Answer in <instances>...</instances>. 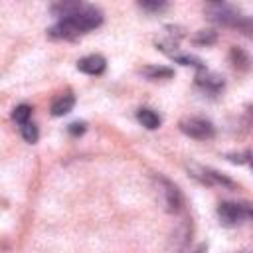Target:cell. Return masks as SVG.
<instances>
[{
    "label": "cell",
    "mask_w": 253,
    "mask_h": 253,
    "mask_svg": "<svg viewBox=\"0 0 253 253\" xmlns=\"http://www.w3.org/2000/svg\"><path fill=\"white\" fill-rule=\"evenodd\" d=\"M140 73H144L148 79H168L174 75V71L170 67H162V65H148V67H142Z\"/></svg>",
    "instance_id": "11"
},
{
    "label": "cell",
    "mask_w": 253,
    "mask_h": 253,
    "mask_svg": "<svg viewBox=\"0 0 253 253\" xmlns=\"http://www.w3.org/2000/svg\"><path fill=\"white\" fill-rule=\"evenodd\" d=\"M105 67H107V61L99 53L85 55V57H81L77 61V69L83 71V73H87V75H101L105 71Z\"/></svg>",
    "instance_id": "6"
},
{
    "label": "cell",
    "mask_w": 253,
    "mask_h": 253,
    "mask_svg": "<svg viewBox=\"0 0 253 253\" xmlns=\"http://www.w3.org/2000/svg\"><path fill=\"white\" fill-rule=\"evenodd\" d=\"M196 81H198L200 87H204L206 91H211V93H217V91L223 87V79H221L219 75L208 73V71H206V73H198Z\"/></svg>",
    "instance_id": "9"
},
{
    "label": "cell",
    "mask_w": 253,
    "mask_h": 253,
    "mask_svg": "<svg viewBox=\"0 0 253 253\" xmlns=\"http://www.w3.org/2000/svg\"><path fill=\"white\" fill-rule=\"evenodd\" d=\"M138 6L142 10H148V12H158V10H164L166 8V2H140Z\"/></svg>",
    "instance_id": "15"
},
{
    "label": "cell",
    "mask_w": 253,
    "mask_h": 253,
    "mask_svg": "<svg viewBox=\"0 0 253 253\" xmlns=\"http://www.w3.org/2000/svg\"><path fill=\"white\" fill-rule=\"evenodd\" d=\"M204 12L208 14V18L215 24H221V26H229L233 28L237 24V20L241 18V14L229 6V4H223V2H211V4H206Z\"/></svg>",
    "instance_id": "4"
},
{
    "label": "cell",
    "mask_w": 253,
    "mask_h": 253,
    "mask_svg": "<svg viewBox=\"0 0 253 253\" xmlns=\"http://www.w3.org/2000/svg\"><path fill=\"white\" fill-rule=\"evenodd\" d=\"M180 130L184 134H188L190 138L196 140H210L215 134V126L202 117H190V119H182L180 121Z\"/></svg>",
    "instance_id": "2"
},
{
    "label": "cell",
    "mask_w": 253,
    "mask_h": 253,
    "mask_svg": "<svg viewBox=\"0 0 253 253\" xmlns=\"http://www.w3.org/2000/svg\"><path fill=\"white\" fill-rule=\"evenodd\" d=\"M196 42L198 43H213L215 42V34L211 32V30H202V32H198V36H196Z\"/></svg>",
    "instance_id": "14"
},
{
    "label": "cell",
    "mask_w": 253,
    "mask_h": 253,
    "mask_svg": "<svg viewBox=\"0 0 253 253\" xmlns=\"http://www.w3.org/2000/svg\"><path fill=\"white\" fill-rule=\"evenodd\" d=\"M249 109H251V115H253V107H249Z\"/></svg>",
    "instance_id": "17"
},
{
    "label": "cell",
    "mask_w": 253,
    "mask_h": 253,
    "mask_svg": "<svg viewBox=\"0 0 253 253\" xmlns=\"http://www.w3.org/2000/svg\"><path fill=\"white\" fill-rule=\"evenodd\" d=\"M217 215L225 225L239 223L245 217H253V206L251 204H235V202H221L217 206Z\"/></svg>",
    "instance_id": "3"
},
{
    "label": "cell",
    "mask_w": 253,
    "mask_h": 253,
    "mask_svg": "<svg viewBox=\"0 0 253 253\" xmlns=\"http://www.w3.org/2000/svg\"><path fill=\"white\" fill-rule=\"evenodd\" d=\"M73 105H75L73 93H63V95H59V97L51 103V115H53V117H63V115H67V113L73 109Z\"/></svg>",
    "instance_id": "7"
},
{
    "label": "cell",
    "mask_w": 253,
    "mask_h": 253,
    "mask_svg": "<svg viewBox=\"0 0 253 253\" xmlns=\"http://www.w3.org/2000/svg\"><path fill=\"white\" fill-rule=\"evenodd\" d=\"M103 22V12L95 6H83L77 14L59 20L47 30V36L53 40H73Z\"/></svg>",
    "instance_id": "1"
},
{
    "label": "cell",
    "mask_w": 253,
    "mask_h": 253,
    "mask_svg": "<svg viewBox=\"0 0 253 253\" xmlns=\"http://www.w3.org/2000/svg\"><path fill=\"white\" fill-rule=\"evenodd\" d=\"M251 164H253V162H251Z\"/></svg>",
    "instance_id": "18"
},
{
    "label": "cell",
    "mask_w": 253,
    "mask_h": 253,
    "mask_svg": "<svg viewBox=\"0 0 253 253\" xmlns=\"http://www.w3.org/2000/svg\"><path fill=\"white\" fill-rule=\"evenodd\" d=\"M136 119H138V123L144 126V128H148V130H154V128H158L160 126V117H158V113H154L152 109H148V107H140L138 111H136Z\"/></svg>",
    "instance_id": "8"
},
{
    "label": "cell",
    "mask_w": 253,
    "mask_h": 253,
    "mask_svg": "<svg viewBox=\"0 0 253 253\" xmlns=\"http://www.w3.org/2000/svg\"><path fill=\"white\" fill-rule=\"evenodd\" d=\"M156 180L160 184V196H162V202H164L166 210L168 211H180L182 206H184V196L178 190V186L174 182H170L168 178H164V176H158Z\"/></svg>",
    "instance_id": "5"
},
{
    "label": "cell",
    "mask_w": 253,
    "mask_h": 253,
    "mask_svg": "<svg viewBox=\"0 0 253 253\" xmlns=\"http://www.w3.org/2000/svg\"><path fill=\"white\" fill-rule=\"evenodd\" d=\"M83 6L85 4H79V2H57V4L51 6V12L55 16H61V20H63V18H69V16L77 14Z\"/></svg>",
    "instance_id": "10"
},
{
    "label": "cell",
    "mask_w": 253,
    "mask_h": 253,
    "mask_svg": "<svg viewBox=\"0 0 253 253\" xmlns=\"http://www.w3.org/2000/svg\"><path fill=\"white\" fill-rule=\"evenodd\" d=\"M30 115H32V107L30 105H26V103H22V105H18L16 109H14V113H12V119L18 123V125H28L30 123Z\"/></svg>",
    "instance_id": "12"
},
{
    "label": "cell",
    "mask_w": 253,
    "mask_h": 253,
    "mask_svg": "<svg viewBox=\"0 0 253 253\" xmlns=\"http://www.w3.org/2000/svg\"><path fill=\"white\" fill-rule=\"evenodd\" d=\"M67 130H69L73 136L83 134V132H85V123H83V121H75V123H71V125L67 126Z\"/></svg>",
    "instance_id": "16"
},
{
    "label": "cell",
    "mask_w": 253,
    "mask_h": 253,
    "mask_svg": "<svg viewBox=\"0 0 253 253\" xmlns=\"http://www.w3.org/2000/svg\"><path fill=\"white\" fill-rule=\"evenodd\" d=\"M22 136H24L26 142H32L34 144L38 140V136H40V130H38V126L34 123H28V125L22 126Z\"/></svg>",
    "instance_id": "13"
}]
</instances>
